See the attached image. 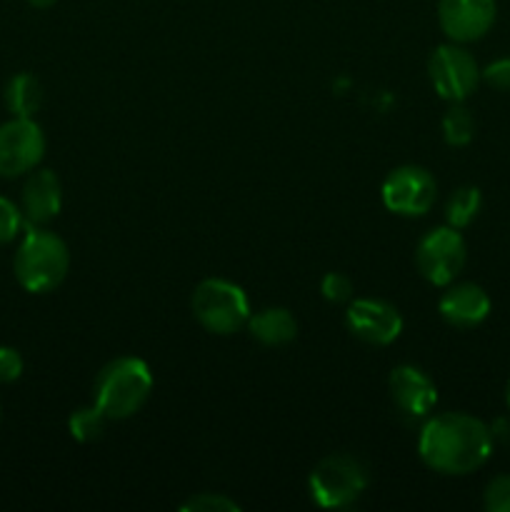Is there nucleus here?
<instances>
[{
    "label": "nucleus",
    "mask_w": 510,
    "mask_h": 512,
    "mask_svg": "<svg viewBox=\"0 0 510 512\" xmlns=\"http://www.w3.org/2000/svg\"><path fill=\"white\" fill-rule=\"evenodd\" d=\"M493 433L483 420L465 413H440L428 418L418 438L420 460L440 475H470L488 463Z\"/></svg>",
    "instance_id": "1"
},
{
    "label": "nucleus",
    "mask_w": 510,
    "mask_h": 512,
    "mask_svg": "<svg viewBox=\"0 0 510 512\" xmlns=\"http://www.w3.org/2000/svg\"><path fill=\"white\" fill-rule=\"evenodd\" d=\"M13 270L18 283L28 293H50L63 283L70 270L68 245L60 235L28 225V233L20 240L18 253H15Z\"/></svg>",
    "instance_id": "2"
},
{
    "label": "nucleus",
    "mask_w": 510,
    "mask_h": 512,
    "mask_svg": "<svg viewBox=\"0 0 510 512\" xmlns=\"http://www.w3.org/2000/svg\"><path fill=\"white\" fill-rule=\"evenodd\" d=\"M95 405L110 420H128L143 410L153 393V373L140 358H115L95 378Z\"/></svg>",
    "instance_id": "3"
},
{
    "label": "nucleus",
    "mask_w": 510,
    "mask_h": 512,
    "mask_svg": "<svg viewBox=\"0 0 510 512\" xmlns=\"http://www.w3.org/2000/svg\"><path fill=\"white\" fill-rule=\"evenodd\" d=\"M190 310H193V318L213 335L238 333L250 320V303L245 290L223 278H208L195 285Z\"/></svg>",
    "instance_id": "4"
},
{
    "label": "nucleus",
    "mask_w": 510,
    "mask_h": 512,
    "mask_svg": "<svg viewBox=\"0 0 510 512\" xmlns=\"http://www.w3.org/2000/svg\"><path fill=\"white\" fill-rule=\"evenodd\" d=\"M308 488L320 508H350L368 488V468L353 455H328L313 468Z\"/></svg>",
    "instance_id": "5"
},
{
    "label": "nucleus",
    "mask_w": 510,
    "mask_h": 512,
    "mask_svg": "<svg viewBox=\"0 0 510 512\" xmlns=\"http://www.w3.org/2000/svg\"><path fill=\"white\" fill-rule=\"evenodd\" d=\"M465 260H468V245L463 235L450 225L433 228L415 248V265L435 288H448L450 283H455V278L463 273Z\"/></svg>",
    "instance_id": "6"
},
{
    "label": "nucleus",
    "mask_w": 510,
    "mask_h": 512,
    "mask_svg": "<svg viewBox=\"0 0 510 512\" xmlns=\"http://www.w3.org/2000/svg\"><path fill=\"white\" fill-rule=\"evenodd\" d=\"M428 78L435 93L448 103H465L475 93L480 78L478 60L458 43H445L430 53Z\"/></svg>",
    "instance_id": "7"
},
{
    "label": "nucleus",
    "mask_w": 510,
    "mask_h": 512,
    "mask_svg": "<svg viewBox=\"0 0 510 512\" xmlns=\"http://www.w3.org/2000/svg\"><path fill=\"white\" fill-rule=\"evenodd\" d=\"M383 205L395 215L403 218H420L430 213L438 198V183L430 175V170L420 165H400L390 170L388 178L383 180Z\"/></svg>",
    "instance_id": "8"
},
{
    "label": "nucleus",
    "mask_w": 510,
    "mask_h": 512,
    "mask_svg": "<svg viewBox=\"0 0 510 512\" xmlns=\"http://www.w3.org/2000/svg\"><path fill=\"white\" fill-rule=\"evenodd\" d=\"M43 155L45 135L33 118H13L0 125V178L33 173Z\"/></svg>",
    "instance_id": "9"
},
{
    "label": "nucleus",
    "mask_w": 510,
    "mask_h": 512,
    "mask_svg": "<svg viewBox=\"0 0 510 512\" xmlns=\"http://www.w3.org/2000/svg\"><path fill=\"white\" fill-rule=\"evenodd\" d=\"M345 325L368 345H390L403 333V315L388 300L355 298L345 310Z\"/></svg>",
    "instance_id": "10"
},
{
    "label": "nucleus",
    "mask_w": 510,
    "mask_h": 512,
    "mask_svg": "<svg viewBox=\"0 0 510 512\" xmlns=\"http://www.w3.org/2000/svg\"><path fill=\"white\" fill-rule=\"evenodd\" d=\"M495 0H438V25L450 43H475L495 23Z\"/></svg>",
    "instance_id": "11"
},
{
    "label": "nucleus",
    "mask_w": 510,
    "mask_h": 512,
    "mask_svg": "<svg viewBox=\"0 0 510 512\" xmlns=\"http://www.w3.org/2000/svg\"><path fill=\"white\" fill-rule=\"evenodd\" d=\"M390 398L410 418H428L438 405V388L415 365H398L388 378Z\"/></svg>",
    "instance_id": "12"
},
{
    "label": "nucleus",
    "mask_w": 510,
    "mask_h": 512,
    "mask_svg": "<svg viewBox=\"0 0 510 512\" xmlns=\"http://www.w3.org/2000/svg\"><path fill=\"white\" fill-rule=\"evenodd\" d=\"M63 208V185L53 170H35L28 175L20 193V213L25 225L43 228L50 220L58 218Z\"/></svg>",
    "instance_id": "13"
},
{
    "label": "nucleus",
    "mask_w": 510,
    "mask_h": 512,
    "mask_svg": "<svg viewBox=\"0 0 510 512\" xmlns=\"http://www.w3.org/2000/svg\"><path fill=\"white\" fill-rule=\"evenodd\" d=\"M438 313L453 328H475L490 315V298L475 283H450L440 298Z\"/></svg>",
    "instance_id": "14"
},
{
    "label": "nucleus",
    "mask_w": 510,
    "mask_h": 512,
    "mask_svg": "<svg viewBox=\"0 0 510 512\" xmlns=\"http://www.w3.org/2000/svg\"><path fill=\"white\" fill-rule=\"evenodd\" d=\"M248 333L268 348H280L298 338V320L288 308H265L260 313H250Z\"/></svg>",
    "instance_id": "15"
},
{
    "label": "nucleus",
    "mask_w": 510,
    "mask_h": 512,
    "mask_svg": "<svg viewBox=\"0 0 510 512\" xmlns=\"http://www.w3.org/2000/svg\"><path fill=\"white\" fill-rule=\"evenodd\" d=\"M5 105L13 118H33L43 105V85L35 75L18 73L5 88Z\"/></svg>",
    "instance_id": "16"
},
{
    "label": "nucleus",
    "mask_w": 510,
    "mask_h": 512,
    "mask_svg": "<svg viewBox=\"0 0 510 512\" xmlns=\"http://www.w3.org/2000/svg\"><path fill=\"white\" fill-rule=\"evenodd\" d=\"M480 205H483V195L475 185H463V188L453 190V195L445 203V220H448L450 228L463 230L478 218Z\"/></svg>",
    "instance_id": "17"
},
{
    "label": "nucleus",
    "mask_w": 510,
    "mask_h": 512,
    "mask_svg": "<svg viewBox=\"0 0 510 512\" xmlns=\"http://www.w3.org/2000/svg\"><path fill=\"white\" fill-rule=\"evenodd\" d=\"M110 418L98 408V405H85V408H78L70 413L68 418V430L73 435V440L88 445L95 443V440L103 438L105 428H108Z\"/></svg>",
    "instance_id": "18"
},
{
    "label": "nucleus",
    "mask_w": 510,
    "mask_h": 512,
    "mask_svg": "<svg viewBox=\"0 0 510 512\" xmlns=\"http://www.w3.org/2000/svg\"><path fill=\"white\" fill-rule=\"evenodd\" d=\"M443 138L453 148H463L475 138V120L463 103H450L443 118Z\"/></svg>",
    "instance_id": "19"
},
{
    "label": "nucleus",
    "mask_w": 510,
    "mask_h": 512,
    "mask_svg": "<svg viewBox=\"0 0 510 512\" xmlns=\"http://www.w3.org/2000/svg\"><path fill=\"white\" fill-rule=\"evenodd\" d=\"M183 512H238L240 505L223 493H198L180 505Z\"/></svg>",
    "instance_id": "20"
},
{
    "label": "nucleus",
    "mask_w": 510,
    "mask_h": 512,
    "mask_svg": "<svg viewBox=\"0 0 510 512\" xmlns=\"http://www.w3.org/2000/svg\"><path fill=\"white\" fill-rule=\"evenodd\" d=\"M483 505L488 512H510V475H498L485 485Z\"/></svg>",
    "instance_id": "21"
},
{
    "label": "nucleus",
    "mask_w": 510,
    "mask_h": 512,
    "mask_svg": "<svg viewBox=\"0 0 510 512\" xmlns=\"http://www.w3.org/2000/svg\"><path fill=\"white\" fill-rule=\"evenodd\" d=\"M320 293L328 303H350L353 300V280L343 273H328L320 283Z\"/></svg>",
    "instance_id": "22"
},
{
    "label": "nucleus",
    "mask_w": 510,
    "mask_h": 512,
    "mask_svg": "<svg viewBox=\"0 0 510 512\" xmlns=\"http://www.w3.org/2000/svg\"><path fill=\"white\" fill-rule=\"evenodd\" d=\"M23 213L15 203H10L8 198H0V245L10 243V240L18 238L20 228H23Z\"/></svg>",
    "instance_id": "23"
},
{
    "label": "nucleus",
    "mask_w": 510,
    "mask_h": 512,
    "mask_svg": "<svg viewBox=\"0 0 510 512\" xmlns=\"http://www.w3.org/2000/svg\"><path fill=\"white\" fill-rule=\"evenodd\" d=\"M23 375V358L15 348H0V385L15 383Z\"/></svg>",
    "instance_id": "24"
},
{
    "label": "nucleus",
    "mask_w": 510,
    "mask_h": 512,
    "mask_svg": "<svg viewBox=\"0 0 510 512\" xmlns=\"http://www.w3.org/2000/svg\"><path fill=\"white\" fill-rule=\"evenodd\" d=\"M480 78L495 90H510V58L493 60L485 70H480Z\"/></svg>",
    "instance_id": "25"
},
{
    "label": "nucleus",
    "mask_w": 510,
    "mask_h": 512,
    "mask_svg": "<svg viewBox=\"0 0 510 512\" xmlns=\"http://www.w3.org/2000/svg\"><path fill=\"white\" fill-rule=\"evenodd\" d=\"M495 443H510V418H500L490 425Z\"/></svg>",
    "instance_id": "26"
},
{
    "label": "nucleus",
    "mask_w": 510,
    "mask_h": 512,
    "mask_svg": "<svg viewBox=\"0 0 510 512\" xmlns=\"http://www.w3.org/2000/svg\"><path fill=\"white\" fill-rule=\"evenodd\" d=\"M30 5H33V8H40V10H45V8H50V5H55L58 3V0H28Z\"/></svg>",
    "instance_id": "27"
},
{
    "label": "nucleus",
    "mask_w": 510,
    "mask_h": 512,
    "mask_svg": "<svg viewBox=\"0 0 510 512\" xmlns=\"http://www.w3.org/2000/svg\"><path fill=\"white\" fill-rule=\"evenodd\" d=\"M505 403H508V408H510V383H508V390H505Z\"/></svg>",
    "instance_id": "28"
},
{
    "label": "nucleus",
    "mask_w": 510,
    "mask_h": 512,
    "mask_svg": "<svg viewBox=\"0 0 510 512\" xmlns=\"http://www.w3.org/2000/svg\"><path fill=\"white\" fill-rule=\"evenodd\" d=\"M0 418H3V405H0Z\"/></svg>",
    "instance_id": "29"
}]
</instances>
